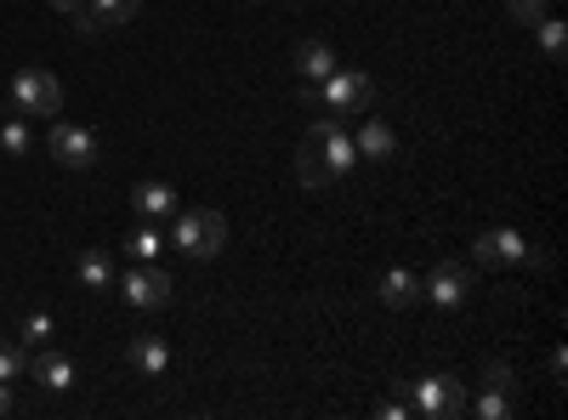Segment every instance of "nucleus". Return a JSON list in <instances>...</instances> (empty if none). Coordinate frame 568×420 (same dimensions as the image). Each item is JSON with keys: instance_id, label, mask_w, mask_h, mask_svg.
<instances>
[{"instance_id": "f257e3e1", "label": "nucleus", "mask_w": 568, "mask_h": 420, "mask_svg": "<svg viewBox=\"0 0 568 420\" xmlns=\"http://www.w3.org/2000/svg\"><path fill=\"white\" fill-rule=\"evenodd\" d=\"M308 97H319V103H324L330 114H364V109L376 103V80H370V75H358V69H336L330 80L308 86Z\"/></svg>"}, {"instance_id": "f03ea898", "label": "nucleus", "mask_w": 568, "mask_h": 420, "mask_svg": "<svg viewBox=\"0 0 568 420\" xmlns=\"http://www.w3.org/2000/svg\"><path fill=\"white\" fill-rule=\"evenodd\" d=\"M227 245V222L222 211H182L177 216V250L193 256V262H211V256H222Z\"/></svg>"}, {"instance_id": "7ed1b4c3", "label": "nucleus", "mask_w": 568, "mask_h": 420, "mask_svg": "<svg viewBox=\"0 0 568 420\" xmlns=\"http://www.w3.org/2000/svg\"><path fill=\"white\" fill-rule=\"evenodd\" d=\"M12 109L29 114V120H57L63 86H57L46 69H18V75H12Z\"/></svg>"}, {"instance_id": "20e7f679", "label": "nucleus", "mask_w": 568, "mask_h": 420, "mask_svg": "<svg viewBox=\"0 0 568 420\" xmlns=\"http://www.w3.org/2000/svg\"><path fill=\"white\" fill-rule=\"evenodd\" d=\"M302 148H313L319 159L336 177H347L353 171V159H358V148H353V137L342 132V114H324V120H313L308 125V137H302Z\"/></svg>"}, {"instance_id": "39448f33", "label": "nucleus", "mask_w": 568, "mask_h": 420, "mask_svg": "<svg viewBox=\"0 0 568 420\" xmlns=\"http://www.w3.org/2000/svg\"><path fill=\"white\" fill-rule=\"evenodd\" d=\"M472 256H478V268H500V262L534 268V262H546V256L534 250L517 228H483V234H478V245H472Z\"/></svg>"}, {"instance_id": "423d86ee", "label": "nucleus", "mask_w": 568, "mask_h": 420, "mask_svg": "<svg viewBox=\"0 0 568 420\" xmlns=\"http://www.w3.org/2000/svg\"><path fill=\"white\" fill-rule=\"evenodd\" d=\"M125 307H137V313H159V307H171V296H177V284H171V273H159V268H131L125 273Z\"/></svg>"}, {"instance_id": "0eeeda50", "label": "nucleus", "mask_w": 568, "mask_h": 420, "mask_svg": "<svg viewBox=\"0 0 568 420\" xmlns=\"http://www.w3.org/2000/svg\"><path fill=\"white\" fill-rule=\"evenodd\" d=\"M460 409H466V393H460L455 375H421L415 381V415L421 420H449Z\"/></svg>"}, {"instance_id": "6e6552de", "label": "nucleus", "mask_w": 568, "mask_h": 420, "mask_svg": "<svg viewBox=\"0 0 568 420\" xmlns=\"http://www.w3.org/2000/svg\"><path fill=\"white\" fill-rule=\"evenodd\" d=\"M46 148H52L57 166H69V171H91L97 166V137L86 132V125H52Z\"/></svg>"}, {"instance_id": "1a4fd4ad", "label": "nucleus", "mask_w": 568, "mask_h": 420, "mask_svg": "<svg viewBox=\"0 0 568 420\" xmlns=\"http://www.w3.org/2000/svg\"><path fill=\"white\" fill-rule=\"evenodd\" d=\"M421 296H426V302H438L444 313L466 307V296H472V268H460V262H444L438 273H432V279L421 284Z\"/></svg>"}, {"instance_id": "9d476101", "label": "nucleus", "mask_w": 568, "mask_h": 420, "mask_svg": "<svg viewBox=\"0 0 568 420\" xmlns=\"http://www.w3.org/2000/svg\"><path fill=\"white\" fill-rule=\"evenodd\" d=\"M131 205H137L143 222H171L177 216V193H171V182H137L131 188Z\"/></svg>"}, {"instance_id": "9b49d317", "label": "nucleus", "mask_w": 568, "mask_h": 420, "mask_svg": "<svg viewBox=\"0 0 568 420\" xmlns=\"http://www.w3.org/2000/svg\"><path fill=\"white\" fill-rule=\"evenodd\" d=\"M131 370H137V375H165V370H171V347H165V336L143 330L137 341H131Z\"/></svg>"}, {"instance_id": "f8f14e48", "label": "nucleus", "mask_w": 568, "mask_h": 420, "mask_svg": "<svg viewBox=\"0 0 568 420\" xmlns=\"http://www.w3.org/2000/svg\"><path fill=\"white\" fill-rule=\"evenodd\" d=\"M29 375H35L46 393H69L75 386V364L63 359V352H35V359H29Z\"/></svg>"}, {"instance_id": "ddd939ff", "label": "nucleus", "mask_w": 568, "mask_h": 420, "mask_svg": "<svg viewBox=\"0 0 568 420\" xmlns=\"http://www.w3.org/2000/svg\"><path fill=\"white\" fill-rule=\"evenodd\" d=\"M296 69H302V80H308V86H319V80L336 75L342 63H336V52H330L324 41H302V46H296Z\"/></svg>"}, {"instance_id": "4468645a", "label": "nucleus", "mask_w": 568, "mask_h": 420, "mask_svg": "<svg viewBox=\"0 0 568 420\" xmlns=\"http://www.w3.org/2000/svg\"><path fill=\"white\" fill-rule=\"evenodd\" d=\"M364 159H392L398 154V132H392V125L387 120H364L358 125V143H353Z\"/></svg>"}, {"instance_id": "2eb2a0df", "label": "nucleus", "mask_w": 568, "mask_h": 420, "mask_svg": "<svg viewBox=\"0 0 568 420\" xmlns=\"http://www.w3.org/2000/svg\"><path fill=\"white\" fill-rule=\"evenodd\" d=\"M381 302H387V307H398V313L415 307V302H421V279H415V273H404V268L381 273Z\"/></svg>"}, {"instance_id": "dca6fc26", "label": "nucleus", "mask_w": 568, "mask_h": 420, "mask_svg": "<svg viewBox=\"0 0 568 420\" xmlns=\"http://www.w3.org/2000/svg\"><path fill=\"white\" fill-rule=\"evenodd\" d=\"M296 182H302V188H313V193H324V188H336L342 177L330 171V166H324V159H319L313 148H302V154H296Z\"/></svg>"}, {"instance_id": "f3484780", "label": "nucleus", "mask_w": 568, "mask_h": 420, "mask_svg": "<svg viewBox=\"0 0 568 420\" xmlns=\"http://www.w3.org/2000/svg\"><path fill=\"white\" fill-rule=\"evenodd\" d=\"M80 284H86V290H114L109 250H86V256H80Z\"/></svg>"}, {"instance_id": "a211bd4d", "label": "nucleus", "mask_w": 568, "mask_h": 420, "mask_svg": "<svg viewBox=\"0 0 568 420\" xmlns=\"http://www.w3.org/2000/svg\"><path fill=\"white\" fill-rule=\"evenodd\" d=\"M125 250L137 256V262H154V256L165 250V239H159V228H154V222H137V228L125 234Z\"/></svg>"}, {"instance_id": "6ab92c4d", "label": "nucleus", "mask_w": 568, "mask_h": 420, "mask_svg": "<svg viewBox=\"0 0 568 420\" xmlns=\"http://www.w3.org/2000/svg\"><path fill=\"white\" fill-rule=\"evenodd\" d=\"M29 148H35V137H29V125H23V120H7V125H0V154L23 159Z\"/></svg>"}, {"instance_id": "aec40b11", "label": "nucleus", "mask_w": 568, "mask_h": 420, "mask_svg": "<svg viewBox=\"0 0 568 420\" xmlns=\"http://www.w3.org/2000/svg\"><path fill=\"white\" fill-rule=\"evenodd\" d=\"M534 29H541V52H546L552 63H563V52H568V29H563L557 18H541Z\"/></svg>"}, {"instance_id": "412c9836", "label": "nucleus", "mask_w": 568, "mask_h": 420, "mask_svg": "<svg viewBox=\"0 0 568 420\" xmlns=\"http://www.w3.org/2000/svg\"><path fill=\"white\" fill-rule=\"evenodd\" d=\"M478 420H512V393H494V386H483V398L472 404Z\"/></svg>"}, {"instance_id": "4be33fe9", "label": "nucleus", "mask_w": 568, "mask_h": 420, "mask_svg": "<svg viewBox=\"0 0 568 420\" xmlns=\"http://www.w3.org/2000/svg\"><path fill=\"white\" fill-rule=\"evenodd\" d=\"M29 375V352L12 347V341H0V381H23Z\"/></svg>"}, {"instance_id": "5701e85b", "label": "nucleus", "mask_w": 568, "mask_h": 420, "mask_svg": "<svg viewBox=\"0 0 568 420\" xmlns=\"http://www.w3.org/2000/svg\"><path fill=\"white\" fill-rule=\"evenodd\" d=\"M97 12H103V23H131L143 12V0H91Z\"/></svg>"}, {"instance_id": "b1692460", "label": "nucleus", "mask_w": 568, "mask_h": 420, "mask_svg": "<svg viewBox=\"0 0 568 420\" xmlns=\"http://www.w3.org/2000/svg\"><path fill=\"white\" fill-rule=\"evenodd\" d=\"M18 336H23L29 347H46V341H52V318H46V313H29Z\"/></svg>"}, {"instance_id": "393cba45", "label": "nucleus", "mask_w": 568, "mask_h": 420, "mask_svg": "<svg viewBox=\"0 0 568 420\" xmlns=\"http://www.w3.org/2000/svg\"><path fill=\"white\" fill-rule=\"evenodd\" d=\"M506 12H512V23H523V29H534L546 18V0H506Z\"/></svg>"}, {"instance_id": "a878e982", "label": "nucleus", "mask_w": 568, "mask_h": 420, "mask_svg": "<svg viewBox=\"0 0 568 420\" xmlns=\"http://www.w3.org/2000/svg\"><path fill=\"white\" fill-rule=\"evenodd\" d=\"M103 29H109V23H103V12H97V7H80V12H75V35L91 41V35H103Z\"/></svg>"}, {"instance_id": "bb28decb", "label": "nucleus", "mask_w": 568, "mask_h": 420, "mask_svg": "<svg viewBox=\"0 0 568 420\" xmlns=\"http://www.w3.org/2000/svg\"><path fill=\"white\" fill-rule=\"evenodd\" d=\"M483 386H494V393H512V386H517V381H512V364H500V359L483 364Z\"/></svg>"}, {"instance_id": "cd10ccee", "label": "nucleus", "mask_w": 568, "mask_h": 420, "mask_svg": "<svg viewBox=\"0 0 568 420\" xmlns=\"http://www.w3.org/2000/svg\"><path fill=\"white\" fill-rule=\"evenodd\" d=\"M18 409V398H12V381H0V415H12Z\"/></svg>"}, {"instance_id": "c85d7f7f", "label": "nucleus", "mask_w": 568, "mask_h": 420, "mask_svg": "<svg viewBox=\"0 0 568 420\" xmlns=\"http://www.w3.org/2000/svg\"><path fill=\"white\" fill-rule=\"evenodd\" d=\"M376 415H381V420H404V415H410V409H404V404H398V398H392V404H381V409H376Z\"/></svg>"}, {"instance_id": "c756f323", "label": "nucleus", "mask_w": 568, "mask_h": 420, "mask_svg": "<svg viewBox=\"0 0 568 420\" xmlns=\"http://www.w3.org/2000/svg\"><path fill=\"white\" fill-rule=\"evenodd\" d=\"M52 7H57V12H69V18H75V12L86 7V0H52Z\"/></svg>"}]
</instances>
